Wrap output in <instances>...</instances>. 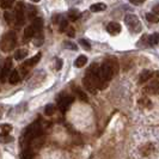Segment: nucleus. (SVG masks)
Instances as JSON below:
<instances>
[{
	"label": "nucleus",
	"mask_w": 159,
	"mask_h": 159,
	"mask_svg": "<svg viewBox=\"0 0 159 159\" xmlns=\"http://www.w3.org/2000/svg\"><path fill=\"white\" fill-rule=\"evenodd\" d=\"M0 129H1L2 134H8V133L12 130V126L8 125V123H2V125L0 126Z\"/></svg>",
	"instance_id": "obj_21"
},
{
	"label": "nucleus",
	"mask_w": 159,
	"mask_h": 159,
	"mask_svg": "<svg viewBox=\"0 0 159 159\" xmlns=\"http://www.w3.org/2000/svg\"><path fill=\"white\" fill-rule=\"evenodd\" d=\"M154 12H156V13H158V6H156V7H154Z\"/></svg>",
	"instance_id": "obj_36"
},
{
	"label": "nucleus",
	"mask_w": 159,
	"mask_h": 159,
	"mask_svg": "<svg viewBox=\"0 0 159 159\" xmlns=\"http://www.w3.org/2000/svg\"><path fill=\"white\" fill-rule=\"evenodd\" d=\"M11 67H12V61H11V59H7L6 61H5V65H4V67H2V71H1V75H0V79L2 83H5L6 79H7L8 74H10V70H11Z\"/></svg>",
	"instance_id": "obj_5"
},
{
	"label": "nucleus",
	"mask_w": 159,
	"mask_h": 159,
	"mask_svg": "<svg viewBox=\"0 0 159 159\" xmlns=\"http://www.w3.org/2000/svg\"><path fill=\"white\" fill-rule=\"evenodd\" d=\"M15 2V0H0V5L4 10H7L12 6V4Z\"/></svg>",
	"instance_id": "obj_20"
},
{
	"label": "nucleus",
	"mask_w": 159,
	"mask_h": 159,
	"mask_svg": "<svg viewBox=\"0 0 159 159\" xmlns=\"http://www.w3.org/2000/svg\"><path fill=\"white\" fill-rule=\"evenodd\" d=\"M55 112V105L54 104H48L47 107L44 108V114L47 116H52Z\"/></svg>",
	"instance_id": "obj_19"
},
{
	"label": "nucleus",
	"mask_w": 159,
	"mask_h": 159,
	"mask_svg": "<svg viewBox=\"0 0 159 159\" xmlns=\"http://www.w3.org/2000/svg\"><path fill=\"white\" fill-rule=\"evenodd\" d=\"M4 17H5V20L7 22L8 24H12L15 22V17H13V13H11V12H5L4 13Z\"/></svg>",
	"instance_id": "obj_22"
},
{
	"label": "nucleus",
	"mask_w": 159,
	"mask_h": 159,
	"mask_svg": "<svg viewBox=\"0 0 159 159\" xmlns=\"http://www.w3.org/2000/svg\"><path fill=\"white\" fill-rule=\"evenodd\" d=\"M79 44L83 48H84L85 50H91V44H90V43H89V42L86 40H84V39L79 40Z\"/></svg>",
	"instance_id": "obj_26"
},
{
	"label": "nucleus",
	"mask_w": 159,
	"mask_h": 159,
	"mask_svg": "<svg viewBox=\"0 0 159 159\" xmlns=\"http://www.w3.org/2000/svg\"><path fill=\"white\" fill-rule=\"evenodd\" d=\"M20 73L18 72V70H13V71L11 72V74H10V77H8V81H10V84H17L19 80H20V75H19Z\"/></svg>",
	"instance_id": "obj_11"
},
{
	"label": "nucleus",
	"mask_w": 159,
	"mask_h": 159,
	"mask_svg": "<svg viewBox=\"0 0 159 159\" xmlns=\"http://www.w3.org/2000/svg\"><path fill=\"white\" fill-rule=\"evenodd\" d=\"M152 72L148 71V70H143L141 73H140V77H139V84H143V83H146V81H148V80L152 78Z\"/></svg>",
	"instance_id": "obj_10"
},
{
	"label": "nucleus",
	"mask_w": 159,
	"mask_h": 159,
	"mask_svg": "<svg viewBox=\"0 0 159 159\" xmlns=\"http://www.w3.org/2000/svg\"><path fill=\"white\" fill-rule=\"evenodd\" d=\"M2 112H4V110H2V107L0 105V119L2 117Z\"/></svg>",
	"instance_id": "obj_35"
},
{
	"label": "nucleus",
	"mask_w": 159,
	"mask_h": 159,
	"mask_svg": "<svg viewBox=\"0 0 159 159\" xmlns=\"http://www.w3.org/2000/svg\"><path fill=\"white\" fill-rule=\"evenodd\" d=\"M59 19H60V16H59V15H57V16H54L53 17V23H57V22H59Z\"/></svg>",
	"instance_id": "obj_34"
},
{
	"label": "nucleus",
	"mask_w": 159,
	"mask_h": 159,
	"mask_svg": "<svg viewBox=\"0 0 159 159\" xmlns=\"http://www.w3.org/2000/svg\"><path fill=\"white\" fill-rule=\"evenodd\" d=\"M64 47L68 48V49H72V50H77V48H78L74 43H72V42H65Z\"/></svg>",
	"instance_id": "obj_30"
},
{
	"label": "nucleus",
	"mask_w": 159,
	"mask_h": 159,
	"mask_svg": "<svg viewBox=\"0 0 159 159\" xmlns=\"http://www.w3.org/2000/svg\"><path fill=\"white\" fill-rule=\"evenodd\" d=\"M107 8V5L103 4V2H97V4H93L90 6V11L92 12H101V11H104Z\"/></svg>",
	"instance_id": "obj_15"
},
{
	"label": "nucleus",
	"mask_w": 159,
	"mask_h": 159,
	"mask_svg": "<svg viewBox=\"0 0 159 159\" xmlns=\"http://www.w3.org/2000/svg\"><path fill=\"white\" fill-rule=\"evenodd\" d=\"M105 64L109 66V68L111 70L114 75H116V74H117V72H119V64H117V60H116V59H114V57H109V59H107Z\"/></svg>",
	"instance_id": "obj_7"
},
{
	"label": "nucleus",
	"mask_w": 159,
	"mask_h": 159,
	"mask_svg": "<svg viewBox=\"0 0 159 159\" xmlns=\"http://www.w3.org/2000/svg\"><path fill=\"white\" fill-rule=\"evenodd\" d=\"M146 18H147V20L151 22V23H157V22H158V16H157V15H153V13H147V15H146Z\"/></svg>",
	"instance_id": "obj_27"
},
{
	"label": "nucleus",
	"mask_w": 159,
	"mask_h": 159,
	"mask_svg": "<svg viewBox=\"0 0 159 159\" xmlns=\"http://www.w3.org/2000/svg\"><path fill=\"white\" fill-rule=\"evenodd\" d=\"M67 34L70 37H74L75 36V32H74V29L72 26H67Z\"/></svg>",
	"instance_id": "obj_31"
},
{
	"label": "nucleus",
	"mask_w": 159,
	"mask_h": 159,
	"mask_svg": "<svg viewBox=\"0 0 159 159\" xmlns=\"http://www.w3.org/2000/svg\"><path fill=\"white\" fill-rule=\"evenodd\" d=\"M32 29L35 34H39V32H42V29H43V20L41 18H34L32 19Z\"/></svg>",
	"instance_id": "obj_8"
},
{
	"label": "nucleus",
	"mask_w": 159,
	"mask_h": 159,
	"mask_svg": "<svg viewBox=\"0 0 159 159\" xmlns=\"http://www.w3.org/2000/svg\"><path fill=\"white\" fill-rule=\"evenodd\" d=\"M72 102H73V97H72V96H64L62 98L59 99L57 107H59V109H60L61 111L65 112L70 107H71Z\"/></svg>",
	"instance_id": "obj_4"
},
{
	"label": "nucleus",
	"mask_w": 159,
	"mask_h": 159,
	"mask_svg": "<svg viewBox=\"0 0 159 159\" xmlns=\"http://www.w3.org/2000/svg\"><path fill=\"white\" fill-rule=\"evenodd\" d=\"M17 43V36L15 31H8L6 32L2 39L0 41V49L5 53H8L11 52L12 49H15Z\"/></svg>",
	"instance_id": "obj_1"
},
{
	"label": "nucleus",
	"mask_w": 159,
	"mask_h": 159,
	"mask_svg": "<svg viewBox=\"0 0 159 159\" xmlns=\"http://www.w3.org/2000/svg\"><path fill=\"white\" fill-rule=\"evenodd\" d=\"M147 42H148V44H150V46H157V44H158V34H157V32H154L153 35L148 36Z\"/></svg>",
	"instance_id": "obj_18"
},
{
	"label": "nucleus",
	"mask_w": 159,
	"mask_h": 159,
	"mask_svg": "<svg viewBox=\"0 0 159 159\" xmlns=\"http://www.w3.org/2000/svg\"><path fill=\"white\" fill-rule=\"evenodd\" d=\"M133 5H141L143 2H145V0H129Z\"/></svg>",
	"instance_id": "obj_33"
},
{
	"label": "nucleus",
	"mask_w": 159,
	"mask_h": 159,
	"mask_svg": "<svg viewBox=\"0 0 159 159\" xmlns=\"http://www.w3.org/2000/svg\"><path fill=\"white\" fill-rule=\"evenodd\" d=\"M79 17H80L79 10H77V8H71V10L68 11V18H70V20H72V22L77 20Z\"/></svg>",
	"instance_id": "obj_16"
},
{
	"label": "nucleus",
	"mask_w": 159,
	"mask_h": 159,
	"mask_svg": "<svg viewBox=\"0 0 159 159\" xmlns=\"http://www.w3.org/2000/svg\"><path fill=\"white\" fill-rule=\"evenodd\" d=\"M41 57H42V53H39L37 55H35L34 57H31V59H29V60H28L26 62H24L23 65L25 66V67H28V68L30 70V68H31L32 66H35V65L39 64V61L41 60Z\"/></svg>",
	"instance_id": "obj_9"
},
{
	"label": "nucleus",
	"mask_w": 159,
	"mask_h": 159,
	"mask_svg": "<svg viewBox=\"0 0 159 159\" xmlns=\"http://www.w3.org/2000/svg\"><path fill=\"white\" fill-rule=\"evenodd\" d=\"M125 23L127 25V28L129 29V31L133 32V34H139L141 32V23L139 20V18L135 15H127L125 17Z\"/></svg>",
	"instance_id": "obj_2"
},
{
	"label": "nucleus",
	"mask_w": 159,
	"mask_h": 159,
	"mask_svg": "<svg viewBox=\"0 0 159 159\" xmlns=\"http://www.w3.org/2000/svg\"><path fill=\"white\" fill-rule=\"evenodd\" d=\"M78 96L80 97L81 101H88V96L85 95L83 91H80V90H78Z\"/></svg>",
	"instance_id": "obj_32"
},
{
	"label": "nucleus",
	"mask_w": 159,
	"mask_h": 159,
	"mask_svg": "<svg viewBox=\"0 0 159 159\" xmlns=\"http://www.w3.org/2000/svg\"><path fill=\"white\" fill-rule=\"evenodd\" d=\"M25 10H26V16H28L29 19L36 18V13H37V12H36V8L34 7V6H30V5H29V6H26Z\"/></svg>",
	"instance_id": "obj_17"
},
{
	"label": "nucleus",
	"mask_w": 159,
	"mask_h": 159,
	"mask_svg": "<svg viewBox=\"0 0 159 159\" xmlns=\"http://www.w3.org/2000/svg\"><path fill=\"white\" fill-rule=\"evenodd\" d=\"M35 36V31H34V29H32V26H26L25 29H24V40L25 41H29L31 40L32 37Z\"/></svg>",
	"instance_id": "obj_13"
},
{
	"label": "nucleus",
	"mask_w": 159,
	"mask_h": 159,
	"mask_svg": "<svg viewBox=\"0 0 159 159\" xmlns=\"http://www.w3.org/2000/svg\"><path fill=\"white\" fill-rule=\"evenodd\" d=\"M61 68H62V60H61V59H59V57H56L55 64H54V70H56V71H60Z\"/></svg>",
	"instance_id": "obj_28"
},
{
	"label": "nucleus",
	"mask_w": 159,
	"mask_h": 159,
	"mask_svg": "<svg viewBox=\"0 0 159 159\" xmlns=\"http://www.w3.org/2000/svg\"><path fill=\"white\" fill-rule=\"evenodd\" d=\"M86 64H88V57H86L85 55L78 56L77 60L74 61V66H75L77 68H81V67H84Z\"/></svg>",
	"instance_id": "obj_12"
},
{
	"label": "nucleus",
	"mask_w": 159,
	"mask_h": 159,
	"mask_svg": "<svg viewBox=\"0 0 159 159\" xmlns=\"http://www.w3.org/2000/svg\"><path fill=\"white\" fill-rule=\"evenodd\" d=\"M67 26H68V23H67V20H66V19H61V22H60V28H59L60 32H64L65 30L67 29Z\"/></svg>",
	"instance_id": "obj_29"
},
{
	"label": "nucleus",
	"mask_w": 159,
	"mask_h": 159,
	"mask_svg": "<svg viewBox=\"0 0 159 159\" xmlns=\"http://www.w3.org/2000/svg\"><path fill=\"white\" fill-rule=\"evenodd\" d=\"M32 2H39V1H40V0H31Z\"/></svg>",
	"instance_id": "obj_37"
},
{
	"label": "nucleus",
	"mask_w": 159,
	"mask_h": 159,
	"mask_svg": "<svg viewBox=\"0 0 159 159\" xmlns=\"http://www.w3.org/2000/svg\"><path fill=\"white\" fill-rule=\"evenodd\" d=\"M143 151H141L143 152V156H147V154H151L152 153V150H153V146H152L151 143H147L145 147L143 148Z\"/></svg>",
	"instance_id": "obj_25"
},
{
	"label": "nucleus",
	"mask_w": 159,
	"mask_h": 159,
	"mask_svg": "<svg viewBox=\"0 0 159 159\" xmlns=\"http://www.w3.org/2000/svg\"><path fill=\"white\" fill-rule=\"evenodd\" d=\"M42 43H43V36H42V32H39L37 34V37L34 40V44L36 47H40Z\"/></svg>",
	"instance_id": "obj_24"
},
{
	"label": "nucleus",
	"mask_w": 159,
	"mask_h": 159,
	"mask_svg": "<svg viewBox=\"0 0 159 159\" xmlns=\"http://www.w3.org/2000/svg\"><path fill=\"white\" fill-rule=\"evenodd\" d=\"M121 25L116 22H110V23L107 25V31L109 32L110 35H117L121 32Z\"/></svg>",
	"instance_id": "obj_6"
},
{
	"label": "nucleus",
	"mask_w": 159,
	"mask_h": 159,
	"mask_svg": "<svg viewBox=\"0 0 159 159\" xmlns=\"http://www.w3.org/2000/svg\"><path fill=\"white\" fill-rule=\"evenodd\" d=\"M15 23L17 26H22L25 23V7H24L23 2H18L16 8H15Z\"/></svg>",
	"instance_id": "obj_3"
},
{
	"label": "nucleus",
	"mask_w": 159,
	"mask_h": 159,
	"mask_svg": "<svg viewBox=\"0 0 159 159\" xmlns=\"http://www.w3.org/2000/svg\"><path fill=\"white\" fill-rule=\"evenodd\" d=\"M11 141H13V138L10 136L8 134H2V135H0V143H11Z\"/></svg>",
	"instance_id": "obj_23"
},
{
	"label": "nucleus",
	"mask_w": 159,
	"mask_h": 159,
	"mask_svg": "<svg viewBox=\"0 0 159 159\" xmlns=\"http://www.w3.org/2000/svg\"><path fill=\"white\" fill-rule=\"evenodd\" d=\"M26 55H28V49L20 48V49H18L15 53V59H16L17 61H19V60H23L24 57H26Z\"/></svg>",
	"instance_id": "obj_14"
}]
</instances>
